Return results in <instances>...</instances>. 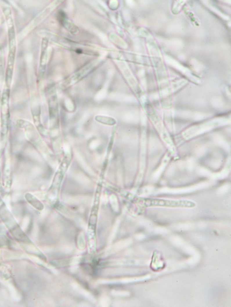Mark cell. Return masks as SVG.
Instances as JSON below:
<instances>
[{"instance_id": "cell-9", "label": "cell", "mask_w": 231, "mask_h": 307, "mask_svg": "<svg viewBox=\"0 0 231 307\" xmlns=\"http://www.w3.org/2000/svg\"><path fill=\"white\" fill-rule=\"evenodd\" d=\"M99 145H100V142L98 140H94L90 143L89 147L92 150H94Z\"/></svg>"}, {"instance_id": "cell-10", "label": "cell", "mask_w": 231, "mask_h": 307, "mask_svg": "<svg viewBox=\"0 0 231 307\" xmlns=\"http://www.w3.org/2000/svg\"><path fill=\"white\" fill-rule=\"evenodd\" d=\"M63 149H64V151L66 153H68L70 152V148L68 145H64V146H63Z\"/></svg>"}, {"instance_id": "cell-1", "label": "cell", "mask_w": 231, "mask_h": 307, "mask_svg": "<svg viewBox=\"0 0 231 307\" xmlns=\"http://www.w3.org/2000/svg\"><path fill=\"white\" fill-rule=\"evenodd\" d=\"M142 204L145 207H172V208H193L196 204L193 201L188 200H172L167 199H154V198L140 197Z\"/></svg>"}, {"instance_id": "cell-4", "label": "cell", "mask_w": 231, "mask_h": 307, "mask_svg": "<svg viewBox=\"0 0 231 307\" xmlns=\"http://www.w3.org/2000/svg\"><path fill=\"white\" fill-rule=\"evenodd\" d=\"M75 156H76L77 160L78 161L79 163L81 165L82 168H83L86 172H88L91 175H94V174L93 171L91 169H90V167L87 164H86V162L84 161V160L81 156L80 154L78 152H75Z\"/></svg>"}, {"instance_id": "cell-2", "label": "cell", "mask_w": 231, "mask_h": 307, "mask_svg": "<svg viewBox=\"0 0 231 307\" xmlns=\"http://www.w3.org/2000/svg\"><path fill=\"white\" fill-rule=\"evenodd\" d=\"M9 91L6 90L2 95L1 104V133L5 135L7 134L10 124V112L9 107Z\"/></svg>"}, {"instance_id": "cell-6", "label": "cell", "mask_w": 231, "mask_h": 307, "mask_svg": "<svg viewBox=\"0 0 231 307\" xmlns=\"http://www.w3.org/2000/svg\"><path fill=\"white\" fill-rule=\"evenodd\" d=\"M9 38L10 47H11L15 44V32L14 28L13 26L9 30Z\"/></svg>"}, {"instance_id": "cell-3", "label": "cell", "mask_w": 231, "mask_h": 307, "mask_svg": "<svg viewBox=\"0 0 231 307\" xmlns=\"http://www.w3.org/2000/svg\"><path fill=\"white\" fill-rule=\"evenodd\" d=\"M15 47L11 48L8 56V64L6 74V85L9 87L11 84L13 73L14 65L15 58Z\"/></svg>"}, {"instance_id": "cell-5", "label": "cell", "mask_w": 231, "mask_h": 307, "mask_svg": "<svg viewBox=\"0 0 231 307\" xmlns=\"http://www.w3.org/2000/svg\"><path fill=\"white\" fill-rule=\"evenodd\" d=\"M75 178L80 183L84 186L89 185L90 182L89 178L82 174H78L75 176Z\"/></svg>"}, {"instance_id": "cell-8", "label": "cell", "mask_w": 231, "mask_h": 307, "mask_svg": "<svg viewBox=\"0 0 231 307\" xmlns=\"http://www.w3.org/2000/svg\"><path fill=\"white\" fill-rule=\"evenodd\" d=\"M110 202L114 209H118V202L117 197L115 195H112L110 197Z\"/></svg>"}, {"instance_id": "cell-7", "label": "cell", "mask_w": 231, "mask_h": 307, "mask_svg": "<svg viewBox=\"0 0 231 307\" xmlns=\"http://www.w3.org/2000/svg\"><path fill=\"white\" fill-rule=\"evenodd\" d=\"M100 119V121L102 123H104L107 124H113L115 123L114 119L108 117H104V116H100L98 117Z\"/></svg>"}]
</instances>
